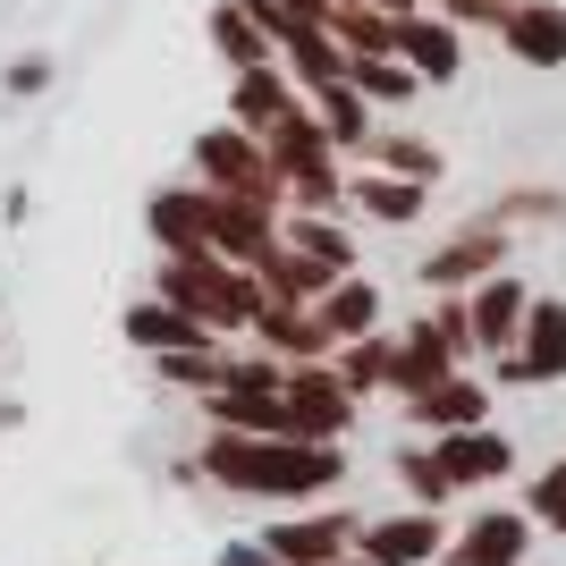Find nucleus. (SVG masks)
I'll return each instance as SVG.
<instances>
[{"mask_svg":"<svg viewBox=\"0 0 566 566\" xmlns=\"http://www.w3.org/2000/svg\"><path fill=\"white\" fill-rule=\"evenodd\" d=\"M406 60V69L423 76V85H457V69H465V34H457L440 9H415V18H398V43H389Z\"/></svg>","mask_w":566,"mask_h":566,"instance_id":"f8f14e48","label":"nucleus"},{"mask_svg":"<svg viewBox=\"0 0 566 566\" xmlns=\"http://www.w3.org/2000/svg\"><path fill=\"white\" fill-rule=\"evenodd\" d=\"M423 322H431L440 338H449V355H457V364H473V322H465V296H440V305H431Z\"/></svg>","mask_w":566,"mask_h":566,"instance_id":"473e14b6","label":"nucleus"},{"mask_svg":"<svg viewBox=\"0 0 566 566\" xmlns=\"http://www.w3.org/2000/svg\"><path fill=\"white\" fill-rule=\"evenodd\" d=\"M313 322L331 331V347H347V338H373V331H380V287L364 280V271H347V280H331L322 296H313Z\"/></svg>","mask_w":566,"mask_h":566,"instance_id":"aec40b11","label":"nucleus"},{"mask_svg":"<svg viewBox=\"0 0 566 566\" xmlns=\"http://www.w3.org/2000/svg\"><path fill=\"white\" fill-rule=\"evenodd\" d=\"M195 187L237 195V203H262V212H287V187H280V169H271V153H262L245 127H229V118L195 136Z\"/></svg>","mask_w":566,"mask_h":566,"instance_id":"7ed1b4c3","label":"nucleus"},{"mask_svg":"<svg viewBox=\"0 0 566 566\" xmlns=\"http://www.w3.org/2000/svg\"><path fill=\"white\" fill-rule=\"evenodd\" d=\"M507 355L524 364V389L566 380V305H558V296H533V305H524V331H516Z\"/></svg>","mask_w":566,"mask_h":566,"instance_id":"4468645a","label":"nucleus"},{"mask_svg":"<svg viewBox=\"0 0 566 566\" xmlns=\"http://www.w3.org/2000/svg\"><path fill=\"white\" fill-rule=\"evenodd\" d=\"M491 271H507V229H499L491 212L465 220L449 245H431V254H423V287H431V296H465V287L491 280Z\"/></svg>","mask_w":566,"mask_h":566,"instance_id":"39448f33","label":"nucleus"},{"mask_svg":"<svg viewBox=\"0 0 566 566\" xmlns=\"http://www.w3.org/2000/svg\"><path fill=\"white\" fill-rule=\"evenodd\" d=\"M331 566H373V558H364V549H338V558Z\"/></svg>","mask_w":566,"mask_h":566,"instance_id":"58836bf2","label":"nucleus"},{"mask_svg":"<svg viewBox=\"0 0 566 566\" xmlns=\"http://www.w3.org/2000/svg\"><path fill=\"white\" fill-rule=\"evenodd\" d=\"M524 549H533V516L524 507H482L457 533V549H440V566H524Z\"/></svg>","mask_w":566,"mask_h":566,"instance_id":"9b49d317","label":"nucleus"},{"mask_svg":"<svg viewBox=\"0 0 566 566\" xmlns=\"http://www.w3.org/2000/svg\"><path fill=\"white\" fill-rule=\"evenodd\" d=\"M262 549L280 566H331L338 549H355V516H287L262 533Z\"/></svg>","mask_w":566,"mask_h":566,"instance_id":"2eb2a0df","label":"nucleus"},{"mask_svg":"<svg viewBox=\"0 0 566 566\" xmlns=\"http://www.w3.org/2000/svg\"><path fill=\"white\" fill-rule=\"evenodd\" d=\"M347 85H355L364 102H373V111H398V102H415V94H423V76L406 69L398 51H373V60H347Z\"/></svg>","mask_w":566,"mask_h":566,"instance_id":"bb28decb","label":"nucleus"},{"mask_svg":"<svg viewBox=\"0 0 566 566\" xmlns=\"http://www.w3.org/2000/svg\"><path fill=\"white\" fill-rule=\"evenodd\" d=\"M355 549H364L373 566H431L440 549H449V524H440V507L373 516V524H355Z\"/></svg>","mask_w":566,"mask_h":566,"instance_id":"423d86ee","label":"nucleus"},{"mask_svg":"<svg viewBox=\"0 0 566 566\" xmlns=\"http://www.w3.org/2000/svg\"><path fill=\"white\" fill-rule=\"evenodd\" d=\"M499 43L524 69H566V0H516L507 25H499Z\"/></svg>","mask_w":566,"mask_h":566,"instance_id":"ddd939ff","label":"nucleus"},{"mask_svg":"<svg viewBox=\"0 0 566 566\" xmlns=\"http://www.w3.org/2000/svg\"><path fill=\"white\" fill-rule=\"evenodd\" d=\"M280 237L296 245V254H313L331 280H347V271H355V237H347V220H338V212H280Z\"/></svg>","mask_w":566,"mask_h":566,"instance_id":"4be33fe9","label":"nucleus"},{"mask_svg":"<svg viewBox=\"0 0 566 566\" xmlns=\"http://www.w3.org/2000/svg\"><path fill=\"white\" fill-rule=\"evenodd\" d=\"M127 338L136 347H153V355H178V347H203V322L195 313H178V305H161V296H144V305H127Z\"/></svg>","mask_w":566,"mask_h":566,"instance_id":"a878e982","label":"nucleus"},{"mask_svg":"<svg viewBox=\"0 0 566 566\" xmlns=\"http://www.w3.org/2000/svg\"><path fill=\"white\" fill-rule=\"evenodd\" d=\"M524 516H533V524H549V533H566V457L533 473V491H524Z\"/></svg>","mask_w":566,"mask_h":566,"instance_id":"2f4dec72","label":"nucleus"},{"mask_svg":"<svg viewBox=\"0 0 566 566\" xmlns=\"http://www.w3.org/2000/svg\"><path fill=\"white\" fill-rule=\"evenodd\" d=\"M43 76H51V60H18V69H9V94H43Z\"/></svg>","mask_w":566,"mask_h":566,"instance_id":"c9c22d12","label":"nucleus"},{"mask_svg":"<svg viewBox=\"0 0 566 566\" xmlns=\"http://www.w3.org/2000/svg\"><path fill=\"white\" fill-rule=\"evenodd\" d=\"M144 229H153V245H161V262L178 254H212V195L195 187H161L153 203H144Z\"/></svg>","mask_w":566,"mask_h":566,"instance_id":"0eeeda50","label":"nucleus"},{"mask_svg":"<svg viewBox=\"0 0 566 566\" xmlns=\"http://www.w3.org/2000/svg\"><path fill=\"white\" fill-rule=\"evenodd\" d=\"M431 457L449 465L457 491H482V482H507V473H516V440H507V431H491V423L440 431V440H431Z\"/></svg>","mask_w":566,"mask_h":566,"instance_id":"1a4fd4ad","label":"nucleus"},{"mask_svg":"<svg viewBox=\"0 0 566 566\" xmlns=\"http://www.w3.org/2000/svg\"><path fill=\"white\" fill-rule=\"evenodd\" d=\"M389 347H398L389 331H373V338H347V347H331V373L347 380V398H355V406L373 398V389H389Z\"/></svg>","mask_w":566,"mask_h":566,"instance_id":"cd10ccee","label":"nucleus"},{"mask_svg":"<svg viewBox=\"0 0 566 566\" xmlns=\"http://www.w3.org/2000/svg\"><path fill=\"white\" fill-rule=\"evenodd\" d=\"M449 373H465L449 355V338L431 331V322H406V338L389 347V389H398V398H423L431 380H449Z\"/></svg>","mask_w":566,"mask_h":566,"instance_id":"6ab92c4d","label":"nucleus"},{"mask_svg":"<svg viewBox=\"0 0 566 566\" xmlns=\"http://www.w3.org/2000/svg\"><path fill=\"white\" fill-rule=\"evenodd\" d=\"M313 118H322V136L338 144V153H364V136H373V102L355 94L347 76H338V85H313Z\"/></svg>","mask_w":566,"mask_h":566,"instance_id":"393cba45","label":"nucleus"},{"mask_svg":"<svg viewBox=\"0 0 566 566\" xmlns=\"http://www.w3.org/2000/svg\"><path fill=\"white\" fill-rule=\"evenodd\" d=\"M364 161L373 169H389V178H415V187H440V144H423V136H406V127H373L364 136Z\"/></svg>","mask_w":566,"mask_h":566,"instance_id":"5701e85b","label":"nucleus"},{"mask_svg":"<svg viewBox=\"0 0 566 566\" xmlns=\"http://www.w3.org/2000/svg\"><path fill=\"white\" fill-rule=\"evenodd\" d=\"M220 373H229V347H220V338L161 355V380H169V389H195V398H203V389H220Z\"/></svg>","mask_w":566,"mask_h":566,"instance_id":"c756f323","label":"nucleus"},{"mask_svg":"<svg viewBox=\"0 0 566 566\" xmlns=\"http://www.w3.org/2000/svg\"><path fill=\"white\" fill-rule=\"evenodd\" d=\"M280 415H287V440H347L355 423V398H347V380L331 373V355L322 364H287L280 373Z\"/></svg>","mask_w":566,"mask_h":566,"instance_id":"20e7f679","label":"nucleus"},{"mask_svg":"<svg viewBox=\"0 0 566 566\" xmlns=\"http://www.w3.org/2000/svg\"><path fill=\"white\" fill-rule=\"evenodd\" d=\"M524 305H533V287L516 271H491V280L465 287V322H473V355H507L524 331Z\"/></svg>","mask_w":566,"mask_h":566,"instance_id":"6e6552de","label":"nucleus"},{"mask_svg":"<svg viewBox=\"0 0 566 566\" xmlns=\"http://www.w3.org/2000/svg\"><path fill=\"white\" fill-rule=\"evenodd\" d=\"M491 220H499V229H507V220H558V195H549V187H524V195H507Z\"/></svg>","mask_w":566,"mask_h":566,"instance_id":"f704fd0d","label":"nucleus"},{"mask_svg":"<svg viewBox=\"0 0 566 566\" xmlns=\"http://www.w3.org/2000/svg\"><path fill=\"white\" fill-rule=\"evenodd\" d=\"M423 9H440V18H449L457 34H465V25H491V34H499V25H507V9H516V0H423Z\"/></svg>","mask_w":566,"mask_h":566,"instance_id":"72a5a7b5","label":"nucleus"},{"mask_svg":"<svg viewBox=\"0 0 566 566\" xmlns=\"http://www.w3.org/2000/svg\"><path fill=\"white\" fill-rule=\"evenodd\" d=\"M406 415L440 440V431H465V423H491V380H465V373H449V380H431L423 398H406Z\"/></svg>","mask_w":566,"mask_h":566,"instance_id":"a211bd4d","label":"nucleus"},{"mask_svg":"<svg viewBox=\"0 0 566 566\" xmlns=\"http://www.w3.org/2000/svg\"><path fill=\"white\" fill-rule=\"evenodd\" d=\"M398 482H406V491H415V507H449V499H457L449 465H440V457H431V449H398Z\"/></svg>","mask_w":566,"mask_h":566,"instance_id":"7c9ffc66","label":"nucleus"},{"mask_svg":"<svg viewBox=\"0 0 566 566\" xmlns=\"http://www.w3.org/2000/svg\"><path fill=\"white\" fill-rule=\"evenodd\" d=\"M212 51L229 60V76H237V69H271V34H262L237 0H220V9H212Z\"/></svg>","mask_w":566,"mask_h":566,"instance_id":"c85d7f7f","label":"nucleus"},{"mask_svg":"<svg viewBox=\"0 0 566 566\" xmlns=\"http://www.w3.org/2000/svg\"><path fill=\"white\" fill-rule=\"evenodd\" d=\"M347 203L364 220H389V229H406V220L431 203V187H415V178H389V169H364V178H347Z\"/></svg>","mask_w":566,"mask_h":566,"instance_id":"b1692460","label":"nucleus"},{"mask_svg":"<svg viewBox=\"0 0 566 566\" xmlns=\"http://www.w3.org/2000/svg\"><path fill=\"white\" fill-rule=\"evenodd\" d=\"M380 18H415V9H423V0H373Z\"/></svg>","mask_w":566,"mask_h":566,"instance_id":"4c0bfd02","label":"nucleus"},{"mask_svg":"<svg viewBox=\"0 0 566 566\" xmlns=\"http://www.w3.org/2000/svg\"><path fill=\"white\" fill-rule=\"evenodd\" d=\"M153 296H161V305H178V313H195L212 338L254 331V313H262L254 271H245V262H220V254H178V262H161Z\"/></svg>","mask_w":566,"mask_h":566,"instance_id":"f03ea898","label":"nucleus"},{"mask_svg":"<svg viewBox=\"0 0 566 566\" xmlns=\"http://www.w3.org/2000/svg\"><path fill=\"white\" fill-rule=\"evenodd\" d=\"M254 347H262V355H280V364H322V355H331V331L313 322V305H271V296H262V313H254Z\"/></svg>","mask_w":566,"mask_h":566,"instance_id":"dca6fc26","label":"nucleus"},{"mask_svg":"<svg viewBox=\"0 0 566 566\" xmlns=\"http://www.w3.org/2000/svg\"><path fill=\"white\" fill-rule=\"evenodd\" d=\"M220 566H280V558H271V549H262V542H237V549H229V558H220Z\"/></svg>","mask_w":566,"mask_h":566,"instance_id":"e433bc0d","label":"nucleus"},{"mask_svg":"<svg viewBox=\"0 0 566 566\" xmlns=\"http://www.w3.org/2000/svg\"><path fill=\"white\" fill-rule=\"evenodd\" d=\"M287 111H305V94H296V76H287L280 60H271V69H237L229 76V127H245L254 144L271 136Z\"/></svg>","mask_w":566,"mask_h":566,"instance_id":"9d476101","label":"nucleus"},{"mask_svg":"<svg viewBox=\"0 0 566 566\" xmlns=\"http://www.w3.org/2000/svg\"><path fill=\"white\" fill-rule=\"evenodd\" d=\"M203 473L237 499H322L347 482V449L331 440H287V431H212Z\"/></svg>","mask_w":566,"mask_h":566,"instance_id":"f257e3e1","label":"nucleus"},{"mask_svg":"<svg viewBox=\"0 0 566 566\" xmlns=\"http://www.w3.org/2000/svg\"><path fill=\"white\" fill-rule=\"evenodd\" d=\"M203 195H212V187H203ZM271 237H280V212L237 203V195H212V254H220V262H254Z\"/></svg>","mask_w":566,"mask_h":566,"instance_id":"412c9836","label":"nucleus"},{"mask_svg":"<svg viewBox=\"0 0 566 566\" xmlns=\"http://www.w3.org/2000/svg\"><path fill=\"white\" fill-rule=\"evenodd\" d=\"M245 271H254V287L271 296V305H313V296L331 287V271H322L313 254H296L287 237H271V245H262V254L245 262Z\"/></svg>","mask_w":566,"mask_h":566,"instance_id":"f3484780","label":"nucleus"}]
</instances>
